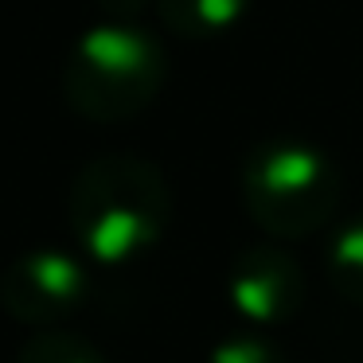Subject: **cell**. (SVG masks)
<instances>
[{"label":"cell","instance_id":"1","mask_svg":"<svg viewBox=\"0 0 363 363\" xmlns=\"http://www.w3.org/2000/svg\"><path fill=\"white\" fill-rule=\"evenodd\" d=\"M67 227L90 262L125 266L152 250L172 227V184L145 157H94L71 180Z\"/></svg>","mask_w":363,"mask_h":363},{"label":"cell","instance_id":"2","mask_svg":"<svg viewBox=\"0 0 363 363\" xmlns=\"http://www.w3.org/2000/svg\"><path fill=\"white\" fill-rule=\"evenodd\" d=\"M168 51L137 24H94L71 43L63 63V98L86 121H129L160 98Z\"/></svg>","mask_w":363,"mask_h":363},{"label":"cell","instance_id":"3","mask_svg":"<svg viewBox=\"0 0 363 363\" xmlns=\"http://www.w3.org/2000/svg\"><path fill=\"white\" fill-rule=\"evenodd\" d=\"M238 196L262 235L308 238L340 211L344 180L324 149L293 137H274L242 157Z\"/></svg>","mask_w":363,"mask_h":363},{"label":"cell","instance_id":"4","mask_svg":"<svg viewBox=\"0 0 363 363\" xmlns=\"http://www.w3.org/2000/svg\"><path fill=\"white\" fill-rule=\"evenodd\" d=\"M86 266L63 250H28L0 274V308L35 332L55 328L86 301Z\"/></svg>","mask_w":363,"mask_h":363},{"label":"cell","instance_id":"5","mask_svg":"<svg viewBox=\"0 0 363 363\" xmlns=\"http://www.w3.org/2000/svg\"><path fill=\"white\" fill-rule=\"evenodd\" d=\"M227 289L250 324H281L305 301V274L277 242H250L230 262Z\"/></svg>","mask_w":363,"mask_h":363},{"label":"cell","instance_id":"6","mask_svg":"<svg viewBox=\"0 0 363 363\" xmlns=\"http://www.w3.org/2000/svg\"><path fill=\"white\" fill-rule=\"evenodd\" d=\"M250 0H157V16L184 43H203L230 32L246 16Z\"/></svg>","mask_w":363,"mask_h":363},{"label":"cell","instance_id":"7","mask_svg":"<svg viewBox=\"0 0 363 363\" xmlns=\"http://www.w3.org/2000/svg\"><path fill=\"white\" fill-rule=\"evenodd\" d=\"M324 266H328L332 289L363 308V219H352L347 227L336 230L328 254H324Z\"/></svg>","mask_w":363,"mask_h":363},{"label":"cell","instance_id":"8","mask_svg":"<svg viewBox=\"0 0 363 363\" xmlns=\"http://www.w3.org/2000/svg\"><path fill=\"white\" fill-rule=\"evenodd\" d=\"M16 363H106V355L74 332L48 328V332H32L20 344Z\"/></svg>","mask_w":363,"mask_h":363},{"label":"cell","instance_id":"9","mask_svg":"<svg viewBox=\"0 0 363 363\" xmlns=\"http://www.w3.org/2000/svg\"><path fill=\"white\" fill-rule=\"evenodd\" d=\"M207 363H285V355L274 340L258 336V332H235L215 344Z\"/></svg>","mask_w":363,"mask_h":363},{"label":"cell","instance_id":"10","mask_svg":"<svg viewBox=\"0 0 363 363\" xmlns=\"http://www.w3.org/2000/svg\"><path fill=\"white\" fill-rule=\"evenodd\" d=\"M94 4L106 16V24H137V16L145 12L149 0H94Z\"/></svg>","mask_w":363,"mask_h":363}]
</instances>
